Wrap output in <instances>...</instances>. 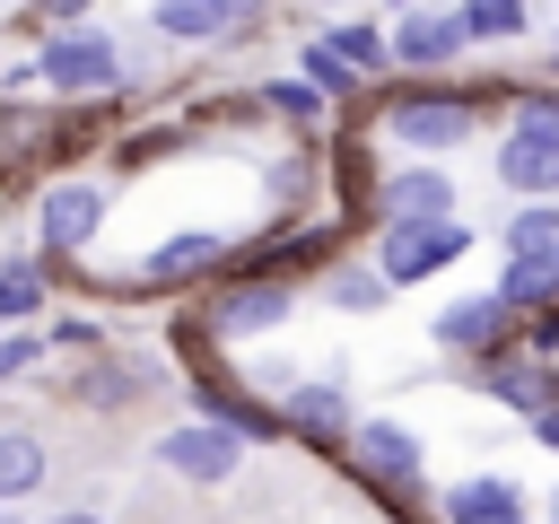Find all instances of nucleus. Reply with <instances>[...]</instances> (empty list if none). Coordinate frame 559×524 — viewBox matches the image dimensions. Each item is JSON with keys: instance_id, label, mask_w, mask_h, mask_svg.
Returning a JSON list of instances; mask_svg holds the SVG:
<instances>
[{"instance_id": "obj_4", "label": "nucleus", "mask_w": 559, "mask_h": 524, "mask_svg": "<svg viewBox=\"0 0 559 524\" xmlns=\"http://www.w3.org/2000/svg\"><path fill=\"white\" fill-rule=\"evenodd\" d=\"M463 253H472V227H463V218H384L376 271H384L393 288H419V279H437V271L463 262Z\"/></svg>"}, {"instance_id": "obj_23", "label": "nucleus", "mask_w": 559, "mask_h": 524, "mask_svg": "<svg viewBox=\"0 0 559 524\" xmlns=\"http://www.w3.org/2000/svg\"><path fill=\"white\" fill-rule=\"evenodd\" d=\"M323 297H332V306H341V314H376V306H384V297H393V279H384V271H376V262H341V271H332V279H323Z\"/></svg>"}, {"instance_id": "obj_11", "label": "nucleus", "mask_w": 559, "mask_h": 524, "mask_svg": "<svg viewBox=\"0 0 559 524\" xmlns=\"http://www.w3.org/2000/svg\"><path fill=\"white\" fill-rule=\"evenodd\" d=\"M480 384H489V402H507V410L533 419L559 393V358L550 349H498V358H480Z\"/></svg>"}, {"instance_id": "obj_30", "label": "nucleus", "mask_w": 559, "mask_h": 524, "mask_svg": "<svg viewBox=\"0 0 559 524\" xmlns=\"http://www.w3.org/2000/svg\"><path fill=\"white\" fill-rule=\"evenodd\" d=\"M52 341H61V349H96V323H79V314H70V323H52Z\"/></svg>"}, {"instance_id": "obj_17", "label": "nucleus", "mask_w": 559, "mask_h": 524, "mask_svg": "<svg viewBox=\"0 0 559 524\" xmlns=\"http://www.w3.org/2000/svg\"><path fill=\"white\" fill-rule=\"evenodd\" d=\"M44 472H52L44 437H35V428H0V507L35 498V489H44Z\"/></svg>"}, {"instance_id": "obj_5", "label": "nucleus", "mask_w": 559, "mask_h": 524, "mask_svg": "<svg viewBox=\"0 0 559 524\" xmlns=\"http://www.w3.org/2000/svg\"><path fill=\"white\" fill-rule=\"evenodd\" d=\"M35 79H44L52 96H105V87L122 79V44L96 35V26H61V35L35 52Z\"/></svg>"}, {"instance_id": "obj_8", "label": "nucleus", "mask_w": 559, "mask_h": 524, "mask_svg": "<svg viewBox=\"0 0 559 524\" xmlns=\"http://www.w3.org/2000/svg\"><path fill=\"white\" fill-rule=\"evenodd\" d=\"M463 52H472L463 9H428V0H419V9L393 17V61H402V70H454Z\"/></svg>"}, {"instance_id": "obj_13", "label": "nucleus", "mask_w": 559, "mask_h": 524, "mask_svg": "<svg viewBox=\"0 0 559 524\" xmlns=\"http://www.w3.org/2000/svg\"><path fill=\"white\" fill-rule=\"evenodd\" d=\"M192 410H210V419H227V428H236L245 445H271V437H288V419H280L271 402H253V393H236V384H227L218 367H201V376H192Z\"/></svg>"}, {"instance_id": "obj_29", "label": "nucleus", "mask_w": 559, "mask_h": 524, "mask_svg": "<svg viewBox=\"0 0 559 524\" xmlns=\"http://www.w3.org/2000/svg\"><path fill=\"white\" fill-rule=\"evenodd\" d=\"M533 445H550V454H559V393L533 410Z\"/></svg>"}, {"instance_id": "obj_7", "label": "nucleus", "mask_w": 559, "mask_h": 524, "mask_svg": "<svg viewBox=\"0 0 559 524\" xmlns=\"http://www.w3.org/2000/svg\"><path fill=\"white\" fill-rule=\"evenodd\" d=\"M157 463L175 472V480H201V489H218L236 463H245V437L227 428V419H210V410H192L183 428H166L157 437Z\"/></svg>"}, {"instance_id": "obj_18", "label": "nucleus", "mask_w": 559, "mask_h": 524, "mask_svg": "<svg viewBox=\"0 0 559 524\" xmlns=\"http://www.w3.org/2000/svg\"><path fill=\"white\" fill-rule=\"evenodd\" d=\"M507 262H559V201H524L507 227H498Z\"/></svg>"}, {"instance_id": "obj_6", "label": "nucleus", "mask_w": 559, "mask_h": 524, "mask_svg": "<svg viewBox=\"0 0 559 524\" xmlns=\"http://www.w3.org/2000/svg\"><path fill=\"white\" fill-rule=\"evenodd\" d=\"M297 314V288L280 279V271H245L236 288H218L210 306H201V332L210 341H253V332H280Z\"/></svg>"}, {"instance_id": "obj_2", "label": "nucleus", "mask_w": 559, "mask_h": 524, "mask_svg": "<svg viewBox=\"0 0 559 524\" xmlns=\"http://www.w3.org/2000/svg\"><path fill=\"white\" fill-rule=\"evenodd\" d=\"M332 454H341V463H349V480H358V489H376L384 507H411V498H419V472H428L419 428H402V419H349V437H341Z\"/></svg>"}, {"instance_id": "obj_3", "label": "nucleus", "mask_w": 559, "mask_h": 524, "mask_svg": "<svg viewBox=\"0 0 559 524\" xmlns=\"http://www.w3.org/2000/svg\"><path fill=\"white\" fill-rule=\"evenodd\" d=\"M384 131L402 140V148H463L472 131H480V96H445V87H393L384 96Z\"/></svg>"}, {"instance_id": "obj_27", "label": "nucleus", "mask_w": 559, "mask_h": 524, "mask_svg": "<svg viewBox=\"0 0 559 524\" xmlns=\"http://www.w3.org/2000/svg\"><path fill=\"white\" fill-rule=\"evenodd\" d=\"M262 105H271V114H288V122H314L332 96H323L314 79H271V87H262Z\"/></svg>"}, {"instance_id": "obj_35", "label": "nucleus", "mask_w": 559, "mask_h": 524, "mask_svg": "<svg viewBox=\"0 0 559 524\" xmlns=\"http://www.w3.org/2000/svg\"><path fill=\"white\" fill-rule=\"evenodd\" d=\"M550 524H559V489H550Z\"/></svg>"}, {"instance_id": "obj_1", "label": "nucleus", "mask_w": 559, "mask_h": 524, "mask_svg": "<svg viewBox=\"0 0 559 524\" xmlns=\"http://www.w3.org/2000/svg\"><path fill=\"white\" fill-rule=\"evenodd\" d=\"M498 183L524 192V201H559V87H524L515 96V122L498 140Z\"/></svg>"}, {"instance_id": "obj_15", "label": "nucleus", "mask_w": 559, "mask_h": 524, "mask_svg": "<svg viewBox=\"0 0 559 524\" xmlns=\"http://www.w3.org/2000/svg\"><path fill=\"white\" fill-rule=\"evenodd\" d=\"M280 419H288V437H306V445H341L358 410H349L341 384H297V393L280 402Z\"/></svg>"}, {"instance_id": "obj_32", "label": "nucleus", "mask_w": 559, "mask_h": 524, "mask_svg": "<svg viewBox=\"0 0 559 524\" xmlns=\"http://www.w3.org/2000/svg\"><path fill=\"white\" fill-rule=\"evenodd\" d=\"M44 524H105L96 507H61V515H44Z\"/></svg>"}, {"instance_id": "obj_25", "label": "nucleus", "mask_w": 559, "mask_h": 524, "mask_svg": "<svg viewBox=\"0 0 559 524\" xmlns=\"http://www.w3.org/2000/svg\"><path fill=\"white\" fill-rule=\"evenodd\" d=\"M35 306H44V271L35 262H9L0 271V323H35Z\"/></svg>"}, {"instance_id": "obj_19", "label": "nucleus", "mask_w": 559, "mask_h": 524, "mask_svg": "<svg viewBox=\"0 0 559 524\" xmlns=\"http://www.w3.org/2000/svg\"><path fill=\"white\" fill-rule=\"evenodd\" d=\"M148 26H157L166 44H210V35H227L236 17H227V0H157Z\"/></svg>"}, {"instance_id": "obj_28", "label": "nucleus", "mask_w": 559, "mask_h": 524, "mask_svg": "<svg viewBox=\"0 0 559 524\" xmlns=\"http://www.w3.org/2000/svg\"><path fill=\"white\" fill-rule=\"evenodd\" d=\"M35 358H44L35 332H0V376H17V367H35Z\"/></svg>"}, {"instance_id": "obj_10", "label": "nucleus", "mask_w": 559, "mask_h": 524, "mask_svg": "<svg viewBox=\"0 0 559 524\" xmlns=\"http://www.w3.org/2000/svg\"><path fill=\"white\" fill-rule=\"evenodd\" d=\"M96 227H105V183H52L35 201V245L44 253H79Z\"/></svg>"}, {"instance_id": "obj_33", "label": "nucleus", "mask_w": 559, "mask_h": 524, "mask_svg": "<svg viewBox=\"0 0 559 524\" xmlns=\"http://www.w3.org/2000/svg\"><path fill=\"white\" fill-rule=\"evenodd\" d=\"M0 524H26V515H17V507H0Z\"/></svg>"}, {"instance_id": "obj_36", "label": "nucleus", "mask_w": 559, "mask_h": 524, "mask_svg": "<svg viewBox=\"0 0 559 524\" xmlns=\"http://www.w3.org/2000/svg\"><path fill=\"white\" fill-rule=\"evenodd\" d=\"M393 9H419V0H393Z\"/></svg>"}, {"instance_id": "obj_9", "label": "nucleus", "mask_w": 559, "mask_h": 524, "mask_svg": "<svg viewBox=\"0 0 559 524\" xmlns=\"http://www.w3.org/2000/svg\"><path fill=\"white\" fill-rule=\"evenodd\" d=\"M437 341H445L454 358H498V349H515V306H507L498 288L454 297V306L437 314Z\"/></svg>"}, {"instance_id": "obj_24", "label": "nucleus", "mask_w": 559, "mask_h": 524, "mask_svg": "<svg viewBox=\"0 0 559 524\" xmlns=\"http://www.w3.org/2000/svg\"><path fill=\"white\" fill-rule=\"evenodd\" d=\"M306 79H314L323 96H349V87H358V61H349L332 35H314V44H306Z\"/></svg>"}, {"instance_id": "obj_21", "label": "nucleus", "mask_w": 559, "mask_h": 524, "mask_svg": "<svg viewBox=\"0 0 559 524\" xmlns=\"http://www.w3.org/2000/svg\"><path fill=\"white\" fill-rule=\"evenodd\" d=\"M498 297H507L515 314H550V306H559V262H507V271H498Z\"/></svg>"}, {"instance_id": "obj_14", "label": "nucleus", "mask_w": 559, "mask_h": 524, "mask_svg": "<svg viewBox=\"0 0 559 524\" xmlns=\"http://www.w3.org/2000/svg\"><path fill=\"white\" fill-rule=\"evenodd\" d=\"M437 524H533V515H524V489L507 472H472L437 498Z\"/></svg>"}, {"instance_id": "obj_31", "label": "nucleus", "mask_w": 559, "mask_h": 524, "mask_svg": "<svg viewBox=\"0 0 559 524\" xmlns=\"http://www.w3.org/2000/svg\"><path fill=\"white\" fill-rule=\"evenodd\" d=\"M79 9H87V0H35V17H44V26H79Z\"/></svg>"}, {"instance_id": "obj_12", "label": "nucleus", "mask_w": 559, "mask_h": 524, "mask_svg": "<svg viewBox=\"0 0 559 524\" xmlns=\"http://www.w3.org/2000/svg\"><path fill=\"white\" fill-rule=\"evenodd\" d=\"M384 218H454V175H445L437 157L384 175V183H376V227H384Z\"/></svg>"}, {"instance_id": "obj_34", "label": "nucleus", "mask_w": 559, "mask_h": 524, "mask_svg": "<svg viewBox=\"0 0 559 524\" xmlns=\"http://www.w3.org/2000/svg\"><path fill=\"white\" fill-rule=\"evenodd\" d=\"M550 79H559V44H550Z\"/></svg>"}, {"instance_id": "obj_20", "label": "nucleus", "mask_w": 559, "mask_h": 524, "mask_svg": "<svg viewBox=\"0 0 559 524\" xmlns=\"http://www.w3.org/2000/svg\"><path fill=\"white\" fill-rule=\"evenodd\" d=\"M157 384V367H114V358H96L87 376H79V402H96V410H122V402H140Z\"/></svg>"}, {"instance_id": "obj_22", "label": "nucleus", "mask_w": 559, "mask_h": 524, "mask_svg": "<svg viewBox=\"0 0 559 524\" xmlns=\"http://www.w3.org/2000/svg\"><path fill=\"white\" fill-rule=\"evenodd\" d=\"M463 35L472 44H515V35H533V0H463Z\"/></svg>"}, {"instance_id": "obj_16", "label": "nucleus", "mask_w": 559, "mask_h": 524, "mask_svg": "<svg viewBox=\"0 0 559 524\" xmlns=\"http://www.w3.org/2000/svg\"><path fill=\"white\" fill-rule=\"evenodd\" d=\"M227 262V245L210 236V227H183V236H166L148 262H140V288H175V279H192V271H218Z\"/></svg>"}, {"instance_id": "obj_26", "label": "nucleus", "mask_w": 559, "mask_h": 524, "mask_svg": "<svg viewBox=\"0 0 559 524\" xmlns=\"http://www.w3.org/2000/svg\"><path fill=\"white\" fill-rule=\"evenodd\" d=\"M332 44H341V52L358 61V79H376V70L393 61V35H376L367 17H349V26H332Z\"/></svg>"}]
</instances>
